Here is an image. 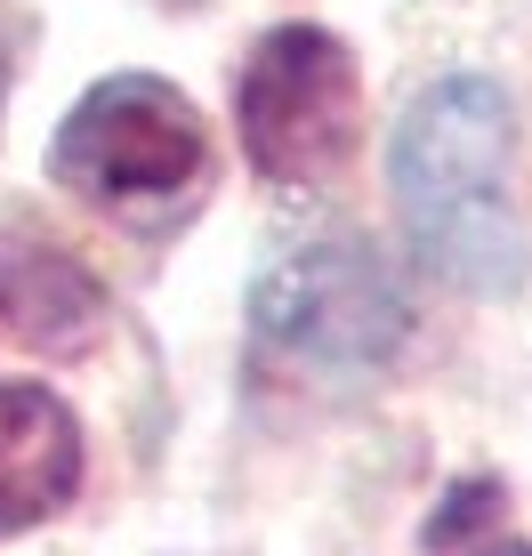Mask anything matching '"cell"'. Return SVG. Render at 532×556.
Wrapping results in <instances>:
<instances>
[{"label": "cell", "instance_id": "obj_1", "mask_svg": "<svg viewBox=\"0 0 532 556\" xmlns=\"http://www.w3.org/2000/svg\"><path fill=\"white\" fill-rule=\"evenodd\" d=\"M508 89L484 73L435 81L395 129V202L404 235L452 291L501 299L524 282V226L501 194L508 169Z\"/></svg>", "mask_w": 532, "mask_h": 556}, {"label": "cell", "instance_id": "obj_2", "mask_svg": "<svg viewBox=\"0 0 532 556\" xmlns=\"http://www.w3.org/2000/svg\"><path fill=\"white\" fill-rule=\"evenodd\" d=\"M258 348L331 388L379 379L411 331V299L371 242H307L251 291Z\"/></svg>", "mask_w": 532, "mask_h": 556}, {"label": "cell", "instance_id": "obj_3", "mask_svg": "<svg viewBox=\"0 0 532 556\" xmlns=\"http://www.w3.org/2000/svg\"><path fill=\"white\" fill-rule=\"evenodd\" d=\"M49 169L89 194L98 210H178L194 202V186L211 178V138L202 113L154 73H113L81 105L65 113L49 146Z\"/></svg>", "mask_w": 532, "mask_h": 556}, {"label": "cell", "instance_id": "obj_4", "mask_svg": "<svg viewBox=\"0 0 532 556\" xmlns=\"http://www.w3.org/2000/svg\"><path fill=\"white\" fill-rule=\"evenodd\" d=\"M235 113H242V153L266 186H291V194L322 186L364 129V89H355L347 41H331L322 25L266 33L242 65Z\"/></svg>", "mask_w": 532, "mask_h": 556}, {"label": "cell", "instance_id": "obj_5", "mask_svg": "<svg viewBox=\"0 0 532 556\" xmlns=\"http://www.w3.org/2000/svg\"><path fill=\"white\" fill-rule=\"evenodd\" d=\"M81 492V428L33 379H0V541Z\"/></svg>", "mask_w": 532, "mask_h": 556}, {"label": "cell", "instance_id": "obj_6", "mask_svg": "<svg viewBox=\"0 0 532 556\" xmlns=\"http://www.w3.org/2000/svg\"><path fill=\"white\" fill-rule=\"evenodd\" d=\"M0 315H9V331L33 339V348H81V339L98 331L105 299L65 251L9 242V251H0Z\"/></svg>", "mask_w": 532, "mask_h": 556}, {"label": "cell", "instance_id": "obj_7", "mask_svg": "<svg viewBox=\"0 0 532 556\" xmlns=\"http://www.w3.org/2000/svg\"><path fill=\"white\" fill-rule=\"evenodd\" d=\"M428 548L435 556H532V541H508L501 532V484H468V492H452L444 516L428 525Z\"/></svg>", "mask_w": 532, "mask_h": 556}]
</instances>
